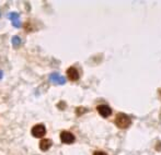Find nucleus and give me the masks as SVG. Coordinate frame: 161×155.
I'll use <instances>...</instances> for the list:
<instances>
[{
    "mask_svg": "<svg viewBox=\"0 0 161 155\" xmlns=\"http://www.w3.org/2000/svg\"><path fill=\"white\" fill-rule=\"evenodd\" d=\"M115 123L121 129H126V128H128L131 125V120L127 115L121 113V114H117L116 118H115Z\"/></svg>",
    "mask_w": 161,
    "mask_h": 155,
    "instance_id": "f257e3e1",
    "label": "nucleus"
},
{
    "mask_svg": "<svg viewBox=\"0 0 161 155\" xmlns=\"http://www.w3.org/2000/svg\"><path fill=\"white\" fill-rule=\"evenodd\" d=\"M46 134V129L44 125H36L32 128V136L35 138H43Z\"/></svg>",
    "mask_w": 161,
    "mask_h": 155,
    "instance_id": "f03ea898",
    "label": "nucleus"
},
{
    "mask_svg": "<svg viewBox=\"0 0 161 155\" xmlns=\"http://www.w3.org/2000/svg\"><path fill=\"white\" fill-rule=\"evenodd\" d=\"M75 140H76V138H75L74 134L70 133V132L63 131L62 133H60V141H62L63 143H66V144H70V143H74Z\"/></svg>",
    "mask_w": 161,
    "mask_h": 155,
    "instance_id": "7ed1b4c3",
    "label": "nucleus"
},
{
    "mask_svg": "<svg viewBox=\"0 0 161 155\" xmlns=\"http://www.w3.org/2000/svg\"><path fill=\"white\" fill-rule=\"evenodd\" d=\"M97 111H99L100 115L102 117H104V118L112 115V109L108 106H106V105H99V106L97 107Z\"/></svg>",
    "mask_w": 161,
    "mask_h": 155,
    "instance_id": "20e7f679",
    "label": "nucleus"
},
{
    "mask_svg": "<svg viewBox=\"0 0 161 155\" xmlns=\"http://www.w3.org/2000/svg\"><path fill=\"white\" fill-rule=\"evenodd\" d=\"M67 77L70 81H77L79 80V72L75 67H70L67 70Z\"/></svg>",
    "mask_w": 161,
    "mask_h": 155,
    "instance_id": "39448f33",
    "label": "nucleus"
},
{
    "mask_svg": "<svg viewBox=\"0 0 161 155\" xmlns=\"http://www.w3.org/2000/svg\"><path fill=\"white\" fill-rule=\"evenodd\" d=\"M9 19L11 20V22H12L13 26H15V28H20L21 26V22H20V17L18 13L15 12H11L10 14H9Z\"/></svg>",
    "mask_w": 161,
    "mask_h": 155,
    "instance_id": "423d86ee",
    "label": "nucleus"
},
{
    "mask_svg": "<svg viewBox=\"0 0 161 155\" xmlns=\"http://www.w3.org/2000/svg\"><path fill=\"white\" fill-rule=\"evenodd\" d=\"M52 144H53L52 140H49V139H42L40 142V149L42 151H47V150L51 149Z\"/></svg>",
    "mask_w": 161,
    "mask_h": 155,
    "instance_id": "0eeeda50",
    "label": "nucleus"
},
{
    "mask_svg": "<svg viewBox=\"0 0 161 155\" xmlns=\"http://www.w3.org/2000/svg\"><path fill=\"white\" fill-rule=\"evenodd\" d=\"M51 81L53 83H56V84H65L66 83L65 78L59 75L58 73H53V75H51Z\"/></svg>",
    "mask_w": 161,
    "mask_h": 155,
    "instance_id": "6e6552de",
    "label": "nucleus"
},
{
    "mask_svg": "<svg viewBox=\"0 0 161 155\" xmlns=\"http://www.w3.org/2000/svg\"><path fill=\"white\" fill-rule=\"evenodd\" d=\"M12 45H13V47L20 46V45H21V39H20V37L13 36V37H12Z\"/></svg>",
    "mask_w": 161,
    "mask_h": 155,
    "instance_id": "1a4fd4ad",
    "label": "nucleus"
},
{
    "mask_svg": "<svg viewBox=\"0 0 161 155\" xmlns=\"http://www.w3.org/2000/svg\"><path fill=\"white\" fill-rule=\"evenodd\" d=\"M76 111H77V115L79 116V115H82V114H85L86 111H87V109L83 108V107H80V108H77Z\"/></svg>",
    "mask_w": 161,
    "mask_h": 155,
    "instance_id": "9d476101",
    "label": "nucleus"
},
{
    "mask_svg": "<svg viewBox=\"0 0 161 155\" xmlns=\"http://www.w3.org/2000/svg\"><path fill=\"white\" fill-rule=\"evenodd\" d=\"M93 155H106V153H104V152H101V151H97V152H94Z\"/></svg>",
    "mask_w": 161,
    "mask_h": 155,
    "instance_id": "9b49d317",
    "label": "nucleus"
},
{
    "mask_svg": "<svg viewBox=\"0 0 161 155\" xmlns=\"http://www.w3.org/2000/svg\"><path fill=\"white\" fill-rule=\"evenodd\" d=\"M2 78V71H0V79Z\"/></svg>",
    "mask_w": 161,
    "mask_h": 155,
    "instance_id": "f8f14e48",
    "label": "nucleus"
}]
</instances>
